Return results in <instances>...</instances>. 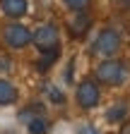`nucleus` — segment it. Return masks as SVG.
I'll return each instance as SVG.
<instances>
[{
	"label": "nucleus",
	"mask_w": 130,
	"mask_h": 134,
	"mask_svg": "<svg viewBox=\"0 0 130 134\" xmlns=\"http://www.w3.org/2000/svg\"><path fill=\"white\" fill-rule=\"evenodd\" d=\"M31 41L36 43V48L41 50V53H48V50L60 48V34H58V26H53V24L39 26L36 34H31Z\"/></svg>",
	"instance_id": "f257e3e1"
},
{
	"label": "nucleus",
	"mask_w": 130,
	"mask_h": 134,
	"mask_svg": "<svg viewBox=\"0 0 130 134\" xmlns=\"http://www.w3.org/2000/svg\"><path fill=\"white\" fill-rule=\"evenodd\" d=\"M118 48H121V36H118V31H113V29H104L99 36H96L92 50H94L96 55H101V58H111V55H116V53H118Z\"/></svg>",
	"instance_id": "f03ea898"
},
{
	"label": "nucleus",
	"mask_w": 130,
	"mask_h": 134,
	"mask_svg": "<svg viewBox=\"0 0 130 134\" xmlns=\"http://www.w3.org/2000/svg\"><path fill=\"white\" fill-rule=\"evenodd\" d=\"M123 77H125V70H123V65L118 60H104L99 67H96V81L108 84V86L121 84Z\"/></svg>",
	"instance_id": "7ed1b4c3"
},
{
	"label": "nucleus",
	"mask_w": 130,
	"mask_h": 134,
	"mask_svg": "<svg viewBox=\"0 0 130 134\" xmlns=\"http://www.w3.org/2000/svg\"><path fill=\"white\" fill-rule=\"evenodd\" d=\"M29 41H31V31L24 26V24H17V22H12V24H7L5 26V43L10 46V48H24V46H29Z\"/></svg>",
	"instance_id": "20e7f679"
},
{
	"label": "nucleus",
	"mask_w": 130,
	"mask_h": 134,
	"mask_svg": "<svg viewBox=\"0 0 130 134\" xmlns=\"http://www.w3.org/2000/svg\"><path fill=\"white\" fill-rule=\"evenodd\" d=\"M77 103L84 110L96 108V103H99V84H94L92 79H84L77 86Z\"/></svg>",
	"instance_id": "39448f33"
},
{
	"label": "nucleus",
	"mask_w": 130,
	"mask_h": 134,
	"mask_svg": "<svg viewBox=\"0 0 130 134\" xmlns=\"http://www.w3.org/2000/svg\"><path fill=\"white\" fill-rule=\"evenodd\" d=\"M0 7H3V12L7 17H12V19H17V17H22L27 12V0H0Z\"/></svg>",
	"instance_id": "423d86ee"
},
{
	"label": "nucleus",
	"mask_w": 130,
	"mask_h": 134,
	"mask_svg": "<svg viewBox=\"0 0 130 134\" xmlns=\"http://www.w3.org/2000/svg\"><path fill=\"white\" fill-rule=\"evenodd\" d=\"M17 100V89L7 79H0V105H12Z\"/></svg>",
	"instance_id": "0eeeda50"
},
{
	"label": "nucleus",
	"mask_w": 130,
	"mask_h": 134,
	"mask_svg": "<svg viewBox=\"0 0 130 134\" xmlns=\"http://www.w3.org/2000/svg\"><path fill=\"white\" fill-rule=\"evenodd\" d=\"M87 26H89V17H87V14H82V12H77V22L72 19L70 31L75 34V36H82V34L87 31Z\"/></svg>",
	"instance_id": "6e6552de"
},
{
	"label": "nucleus",
	"mask_w": 130,
	"mask_h": 134,
	"mask_svg": "<svg viewBox=\"0 0 130 134\" xmlns=\"http://www.w3.org/2000/svg\"><path fill=\"white\" fill-rule=\"evenodd\" d=\"M58 55H60V48H56V50H48V53H43V58L36 62V65H39V70H41V72H46L48 67H51V65L58 60Z\"/></svg>",
	"instance_id": "1a4fd4ad"
},
{
	"label": "nucleus",
	"mask_w": 130,
	"mask_h": 134,
	"mask_svg": "<svg viewBox=\"0 0 130 134\" xmlns=\"http://www.w3.org/2000/svg\"><path fill=\"white\" fill-rule=\"evenodd\" d=\"M27 125H29V132L31 134H46V129H48V125H46L43 117H34V120L27 122Z\"/></svg>",
	"instance_id": "9d476101"
},
{
	"label": "nucleus",
	"mask_w": 130,
	"mask_h": 134,
	"mask_svg": "<svg viewBox=\"0 0 130 134\" xmlns=\"http://www.w3.org/2000/svg\"><path fill=\"white\" fill-rule=\"evenodd\" d=\"M125 110H128V105H125V103H118L116 108H111V110H108V120H113V122L121 120V117L125 115Z\"/></svg>",
	"instance_id": "9b49d317"
},
{
	"label": "nucleus",
	"mask_w": 130,
	"mask_h": 134,
	"mask_svg": "<svg viewBox=\"0 0 130 134\" xmlns=\"http://www.w3.org/2000/svg\"><path fill=\"white\" fill-rule=\"evenodd\" d=\"M65 5H68V7H72L75 12H82V10L89 5V0H65Z\"/></svg>",
	"instance_id": "f8f14e48"
},
{
	"label": "nucleus",
	"mask_w": 130,
	"mask_h": 134,
	"mask_svg": "<svg viewBox=\"0 0 130 134\" xmlns=\"http://www.w3.org/2000/svg\"><path fill=\"white\" fill-rule=\"evenodd\" d=\"M12 70V60L7 55H0V72H10Z\"/></svg>",
	"instance_id": "ddd939ff"
},
{
	"label": "nucleus",
	"mask_w": 130,
	"mask_h": 134,
	"mask_svg": "<svg viewBox=\"0 0 130 134\" xmlns=\"http://www.w3.org/2000/svg\"><path fill=\"white\" fill-rule=\"evenodd\" d=\"M48 93H51V98H53V100H58V103H63V100H65V96H63L58 89H48Z\"/></svg>",
	"instance_id": "4468645a"
},
{
	"label": "nucleus",
	"mask_w": 130,
	"mask_h": 134,
	"mask_svg": "<svg viewBox=\"0 0 130 134\" xmlns=\"http://www.w3.org/2000/svg\"><path fill=\"white\" fill-rule=\"evenodd\" d=\"M77 134H99V132H96L92 125H82V127L77 129Z\"/></svg>",
	"instance_id": "2eb2a0df"
},
{
	"label": "nucleus",
	"mask_w": 130,
	"mask_h": 134,
	"mask_svg": "<svg viewBox=\"0 0 130 134\" xmlns=\"http://www.w3.org/2000/svg\"><path fill=\"white\" fill-rule=\"evenodd\" d=\"M121 10H130V0H116Z\"/></svg>",
	"instance_id": "dca6fc26"
}]
</instances>
